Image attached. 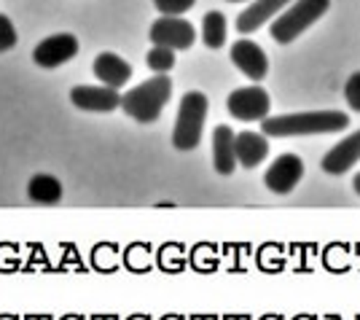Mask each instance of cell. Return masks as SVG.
Instances as JSON below:
<instances>
[{
  "mask_svg": "<svg viewBox=\"0 0 360 320\" xmlns=\"http://www.w3.org/2000/svg\"><path fill=\"white\" fill-rule=\"evenodd\" d=\"M349 127L345 110H304V113H285V116H266L261 122V135L266 137H293V135H326L342 132Z\"/></svg>",
  "mask_w": 360,
  "mask_h": 320,
  "instance_id": "6da1fadb",
  "label": "cell"
},
{
  "mask_svg": "<svg viewBox=\"0 0 360 320\" xmlns=\"http://www.w3.org/2000/svg\"><path fill=\"white\" fill-rule=\"evenodd\" d=\"M169 97H172V81H169V76L159 73V76L143 81L135 89H129L127 94H121L119 108H124V113L129 119H135L140 124H150L162 116Z\"/></svg>",
  "mask_w": 360,
  "mask_h": 320,
  "instance_id": "7a4b0ae2",
  "label": "cell"
},
{
  "mask_svg": "<svg viewBox=\"0 0 360 320\" xmlns=\"http://www.w3.org/2000/svg\"><path fill=\"white\" fill-rule=\"evenodd\" d=\"M330 8V0H293L288 8H283L271 22V38L277 44L296 41L307 27H312L320 16Z\"/></svg>",
  "mask_w": 360,
  "mask_h": 320,
  "instance_id": "3957f363",
  "label": "cell"
},
{
  "mask_svg": "<svg viewBox=\"0 0 360 320\" xmlns=\"http://www.w3.org/2000/svg\"><path fill=\"white\" fill-rule=\"evenodd\" d=\"M205 119H207V97L202 91H188L178 108V122H175V132H172V146L178 151H194L202 140V129H205Z\"/></svg>",
  "mask_w": 360,
  "mask_h": 320,
  "instance_id": "277c9868",
  "label": "cell"
},
{
  "mask_svg": "<svg viewBox=\"0 0 360 320\" xmlns=\"http://www.w3.org/2000/svg\"><path fill=\"white\" fill-rule=\"evenodd\" d=\"M150 44L153 46H165L172 51H183V49H191L196 41L194 25L186 22L183 16H162L150 25Z\"/></svg>",
  "mask_w": 360,
  "mask_h": 320,
  "instance_id": "5b68a950",
  "label": "cell"
},
{
  "mask_svg": "<svg viewBox=\"0 0 360 320\" xmlns=\"http://www.w3.org/2000/svg\"><path fill=\"white\" fill-rule=\"evenodd\" d=\"M229 113L240 122H264L269 116L271 100L266 89L261 87H245V89H234L229 94Z\"/></svg>",
  "mask_w": 360,
  "mask_h": 320,
  "instance_id": "8992f818",
  "label": "cell"
},
{
  "mask_svg": "<svg viewBox=\"0 0 360 320\" xmlns=\"http://www.w3.org/2000/svg\"><path fill=\"white\" fill-rule=\"evenodd\" d=\"M75 54H78V38L70 32H57V35H51L35 46L32 60H35V65L51 70V68H60L65 62H70Z\"/></svg>",
  "mask_w": 360,
  "mask_h": 320,
  "instance_id": "52a82bcc",
  "label": "cell"
},
{
  "mask_svg": "<svg viewBox=\"0 0 360 320\" xmlns=\"http://www.w3.org/2000/svg\"><path fill=\"white\" fill-rule=\"evenodd\" d=\"M301 178H304V162H301L296 153H283L266 169L264 183H266V188L274 191V194H290L301 183Z\"/></svg>",
  "mask_w": 360,
  "mask_h": 320,
  "instance_id": "ba28073f",
  "label": "cell"
},
{
  "mask_svg": "<svg viewBox=\"0 0 360 320\" xmlns=\"http://www.w3.org/2000/svg\"><path fill=\"white\" fill-rule=\"evenodd\" d=\"M70 103L91 113H110L121 105V94L119 89H110V87H73Z\"/></svg>",
  "mask_w": 360,
  "mask_h": 320,
  "instance_id": "9c48e42d",
  "label": "cell"
},
{
  "mask_svg": "<svg viewBox=\"0 0 360 320\" xmlns=\"http://www.w3.org/2000/svg\"><path fill=\"white\" fill-rule=\"evenodd\" d=\"M231 62L240 68L242 73L253 81H261L269 73V60L264 54V49L250 41V38H240L237 44L231 46Z\"/></svg>",
  "mask_w": 360,
  "mask_h": 320,
  "instance_id": "30bf717a",
  "label": "cell"
},
{
  "mask_svg": "<svg viewBox=\"0 0 360 320\" xmlns=\"http://www.w3.org/2000/svg\"><path fill=\"white\" fill-rule=\"evenodd\" d=\"M91 70H94V76L103 81V87H110V89H121L132 78V65L127 60H121L119 54H113V51L97 54Z\"/></svg>",
  "mask_w": 360,
  "mask_h": 320,
  "instance_id": "8fae6325",
  "label": "cell"
},
{
  "mask_svg": "<svg viewBox=\"0 0 360 320\" xmlns=\"http://www.w3.org/2000/svg\"><path fill=\"white\" fill-rule=\"evenodd\" d=\"M234 153H237V165L253 169L269 156V140L261 132H240L234 135Z\"/></svg>",
  "mask_w": 360,
  "mask_h": 320,
  "instance_id": "7c38bea8",
  "label": "cell"
},
{
  "mask_svg": "<svg viewBox=\"0 0 360 320\" xmlns=\"http://www.w3.org/2000/svg\"><path fill=\"white\" fill-rule=\"evenodd\" d=\"M360 159V129L345 137L339 146H333L326 156H323V169L328 175H345L347 169L352 167Z\"/></svg>",
  "mask_w": 360,
  "mask_h": 320,
  "instance_id": "4fadbf2b",
  "label": "cell"
},
{
  "mask_svg": "<svg viewBox=\"0 0 360 320\" xmlns=\"http://www.w3.org/2000/svg\"><path fill=\"white\" fill-rule=\"evenodd\" d=\"M293 0H255L250 3V8L248 11H242L240 19H237V32H255L258 27H264L266 25V19L271 16H277L283 8H288Z\"/></svg>",
  "mask_w": 360,
  "mask_h": 320,
  "instance_id": "5bb4252c",
  "label": "cell"
},
{
  "mask_svg": "<svg viewBox=\"0 0 360 320\" xmlns=\"http://www.w3.org/2000/svg\"><path fill=\"white\" fill-rule=\"evenodd\" d=\"M212 159H215V169L221 175H231L237 169V153H234V129L218 124L212 132Z\"/></svg>",
  "mask_w": 360,
  "mask_h": 320,
  "instance_id": "9a60e30c",
  "label": "cell"
},
{
  "mask_svg": "<svg viewBox=\"0 0 360 320\" xmlns=\"http://www.w3.org/2000/svg\"><path fill=\"white\" fill-rule=\"evenodd\" d=\"M27 197L38 205H57L62 202V183L54 175H32L27 183Z\"/></svg>",
  "mask_w": 360,
  "mask_h": 320,
  "instance_id": "2e32d148",
  "label": "cell"
},
{
  "mask_svg": "<svg viewBox=\"0 0 360 320\" xmlns=\"http://www.w3.org/2000/svg\"><path fill=\"white\" fill-rule=\"evenodd\" d=\"M202 41L207 49H221L226 44V16L221 11H210L202 22Z\"/></svg>",
  "mask_w": 360,
  "mask_h": 320,
  "instance_id": "e0dca14e",
  "label": "cell"
},
{
  "mask_svg": "<svg viewBox=\"0 0 360 320\" xmlns=\"http://www.w3.org/2000/svg\"><path fill=\"white\" fill-rule=\"evenodd\" d=\"M148 68L153 73H167V70H172L175 68V51L172 49H165V46H153L148 51Z\"/></svg>",
  "mask_w": 360,
  "mask_h": 320,
  "instance_id": "ac0fdd59",
  "label": "cell"
},
{
  "mask_svg": "<svg viewBox=\"0 0 360 320\" xmlns=\"http://www.w3.org/2000/svg\"><path fill=\"white\" fill-rule=\"evenodd\" d=\"M16 38H19V35H16L14 22H11L6 14H0V54L8 51V49H14Z\"/></svg>",
  "mask_w": 360,
  "mask_h": 320,
  "instance_id": "d6986e66",
  "label": "cell"
},
{
  "mask_svg": "<svg viewBox=\"0 0 360 320\" xmlns=\"http://www.w3.org/2000/svg\"><path fill=\"white\" fill-rule=\"evenodd\" d=\"M153 3H156V8L165 16H180L183 11L194 8L196 0H153Z\"/></svg>",
  "mask_w": 360,
  "mask_h": 320,
  "instance_id": "ffe728a7",
  "label": "cell"
},
{
  "mask_svg": "<svg viewBox=\"0 0 360 320\" xmlns=\"http://www.w3.org/2000/svg\"><path fill=\"white\" fill-rule=\"evenodd\" d=\"M345 97H347V105L360 113V73H355V76L347 81Z\"/></svg>",
  "mask_w": 360,
  "mask_h": 320,
  "instance_id": "44dd1931",
  "label": "cell"
},
{
  "mask_svg": "<svg viewBox=\"0 0 360 320\" xmlns=\"http://www.w3.org/2000/svg\"><path fill=\"white\" fill-rule=\"evenodd\" d=\"M352 186H355V191H358V194H360V172H358V175H355V181H352Z\"/></svg>",
  "mask_w": 360,
  "mask_h": 320,
  "instance_id": "7402d4cb",
  "label": "cell"
},
{
  "mask_svg": "<svg viewBox=\"0 0 360 320\" xmlns=\"http://www.w3.org/2000/svg\"><path fill=\"white\" fill-rule=\"evenodd\" d=\"M229 3H242V0H229Z\"/></svg>",
  "mask_w": 360,
  "mask_h": 320,
  "instance_id": "603a6c76",
  "label": "cell"
}]
</instances>
